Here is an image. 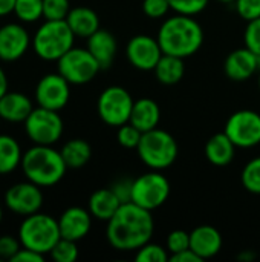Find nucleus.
I'll return each instance as SVG.
<instances>
[{
  "mask_svg": "<svg viewBox=\"0 0 260 262\" xmlns=\"http://www.w3.org/2000/svg\"><path fill=\"white\" fill-rule=\"evenodd\" d=\"M153 230L155 221L152 212L130 201L121 204L116 213L107 221L106 238L113 249L130 252L150 243Z\"/></svg>",
  "mask_w": 260,
  "mask_h": 262,
  "instance_id": "obj_1",
  "label": "nucleus"
},
{
  "mask_svg": "<svg viewBox=\"0 0 260 262\" xmlns=\"http://www.w3.org/2000/svg\"><path fill=\"white\" fill-rule=\"evenodd\" d=\"M158 41L164 54L187 58L201 49L204 31L193 15L176 14L161 25Z\"/></svg>",
  "mask_w": 260,
  "mask_h": 262,
  "instance_id": "obj_2",
  "label": "nucleus"
},
{
  "mask_svg": "<svg viewBox=\"0 0 260 262\" xmlns=\"http://www.w3.org/2000/svg\"><path fill=\"white\" fill-rule=\"evenodd\" d=\"M26 180L40 187H52L60 183L67 170V166L60 150L52 146L34 144L23 152L20 164Z\"/></svg>",
  "mask_w": 260,
  "mask_h": 262,
  "instance_id": "obj_3",
  "label": "nucleus"
},
{
  "mask_svg": "<svg viewBox=\"0 0 260 262\" xmlns=\"http://www.w3.org/2000/svg\"><path fill=\"white\" fill-rule=\"evenodd\" d=\"M75 34L66 20H46L32 37V49L44 61H58L74 48Z\"/></svg>",
  "mask_w": 260,
  "mask_h": 262,
  "instance_id": "obj_4",
  "label": "nucleus"
},
{
  "mask_svg": "<svg viewBox=\"0 0 260 262\" xmlns=\"http://www.w3.org/2000/svg\"><path fill=\"white\" fill-rule=\"evenodd\" d=\"M61 238L58 221L46 213H32L25 216L18 227V239L21 247L37 253L48 255Z\"/></svg>",
  "mask_w": 260,
  "mask_h": 262,
  "instance_id": "obj_5",
  "label": "nucleus"
},
{
  "mask_svg": "<svg viewBox=\"0 0 260 262\" xmlns=\"http://www.w3.org/2000/svg\"><path fill=\"white\" fill-rule=\"evenodd\" d=\"M136 150L141 161L153 170L170 167L176 161L179 152L175 137L159 127L144 132Z\"/></svg>",
  "mask_w": 260,
  "mask_h": 262,
  "instance_id": "obj_6",
  "label": "nucleus"
},
{
  "mask_svg": "<svg viewBox=\"0 0 260 262\" xmlns=\"http://www.w3.org/2000/svg\"><path fill=\"white\" fill-rule=\"evenodd\" d=\"M25 132L34 144L52 146L63 135V120L58 111L38 106L25 120Z\"/></svg>",
  "mask_w": 260,
  "mask_h": 262,
  "instance_id": "obj_7",
  "label": "nucleus"
},
{
  "mask_svg": "<svg viewBox=\"0 0 260 262\" xmlns=\"http://www.w3.org/2000/svg\"><path fill=\"white\" fill-rule=\"evenodd\" d=\"M133 103L135 101L127 89L123 86H109L98 97V115L106 124L120 127L129 123Z\"/></svg>",
  "mask_w": 260,
  "mask_h": 262,
  "instance_id": "obj_8",
  "label": "nucleus"
},
{
  "mask_svg": "<svg viewBox=\"0 0 260 262\" xmlns=\"http://www.w3.org/2000/svg\"><path fill=\"white\" fill-rule=\"evenodd\" d=\"M170 196V183L158 170L147 172L136 180H133L132 187V203L136 206L155 210L161 207Z\"/></svg>",
  "mask_w": 260,
  "mask_h": 262,
  "instance_id": "obj_9",
  "label": "nucleus"
},
{
  "mask_svg": "<svg viewBox=\"0 0 260 262\" xmlns=\"http://www.w3.org/2000/svg\"><path fill=\"white\" fill-rule=\"evenodd\" d=\"M57 64L58 72L70 84H86L101 71L98 61L87 48H70Z\"/></svg>",
  "mask_w": 260,
  "mask_h": 262,
  "instance_id": "obj_10",
  "label": "nucleus"
},
{
  "mask_svg": "<svg viewBox=\"0 0 260 262\" xmlns=\"http://www.w3.org/2000/svg\"><path fill=\"white\" fill-rule=\"evenodd\" d=\"M236 147L250 149L260 144V114L256 111H238L225 123L224 130Z\"/></svg>",
  "mask_w": 260,
  "mask_h": 262,
  "instance_id": "obj_11",
  "label": "nucleus"
},
{
  "mask_svg": "<svg viewBox=\"0 0 260 262\" xmlns=\"http://www.w3.org/2000/svg\"><path fill=\"white\" fill-rule=\"evenodd\" d=\"M5 206L9 212L18 216H29L40 212L43 206L41 187L26 180L11 186L5 193Z\"/></svg>",
  "mask_w": 260,
  "mask_h": 262,
  "instance_id": "obj_12",
  "label": "nucleus"
},
{
  "mask_svg": "<svg viewBox=\"0 0 260 262\" xmlns=\"http://www.w3.org/2000/svg\"><path fill=\"white\" fill-rule=\"evenodd\" d=\"M70 98V83L60 74L43 75L35 86V101L38 106L61 111Z\"/></svg>",
  "mask_w": 260,
  "mask_h": 262,
  "instance_id": "obj_13",
  "label": "nucleus"
},
{
  "mask_svg": "<svg viewBox=\"0 0 260 262\" xmlns=\"http://www.w3.org/2000/svg\"><path fill=\"white\" fill-rule=\"evenodd\" d=\"M126 54L133 68L139 71H153L164 52L159 46L158 38L139 34L130 38Z\"/></svg>",
  "mask_w": 260,
  "mask_h": 262,
  "instance_id": "obj_14",
  "label": "nucleus"
},
{
  "mask_svg": "<svg viewBox=\"0 0 260 262\" xmlns=\"http://www.w3.org/2000/svg\"><path fill=\"white\" fill-rule=\"evenodd\" d=\"M31 37L20 23H6L0 26V60L15 61L21 58L31 46Z\"/></svg>",
  "mask_w": 260,
  "mask_h": 262,
  "instance_id": "obj_15",
  "label": "nucleus"
},
{
  "mask_svg": "<svg viewBox=\"0 0 260 262\" xmlns=\"http://www.w3.org/2000/svg\"><path fill=\"white\" fill-rule=\"evenodd\" d=\"M225 74L233 81H245L260 69V57L247 46L228 54L225 60Z\"/></svg>",
  "mask_w": 260,
  "mask_h": 262,
  "instance_id": "obj_16",
  "label": "nucleus"
},
{
  "mask_svg": "<svg viewBox=\"0 0 260 262\" xmlns=\"http://www.w3.org/2000/svg\"><path fill=\"white\" fill-rule=\"evenodd\" d=\"M58 227L61 238L78 243L90 232L92 215L83 207H69L58 218Z\"/></svg>",
  "mask_w": 260,
  "mask_h": 262,
  "instance_id": "obj_17",
  "label": "nucleus"
},
{
  "mask_svg": "<svg viewBox=\"0 0 260 262\" xmlns=\"http://www.w3.org/2000/svg\"><path fill=\"white\" fill-rule=\"evenodd\" d=\"M190 249L202 261L215 258L222 249V235L213 226H199L190 233Z\"/></svg>",
  "mask_w": 260,
  "mask_h": 262,
  "instance_id": "obj_18",
  "label": "nucleus"
},
{
  "mask_svg": "<svg viewBox=\"0 0 260 262\" xmlns=\"http://www.w3.org/2000/svg\"><path fill=\"white\" fill-rule=\"evenodd\" d=\"M87 49L95 57L101 69H109L116 55V38L109 31L100 28L87 37Z\"/></svg>",
  "mask_w": 260,
  "mask_h": 262,
  "instance_id": "obj_19",
  "label": "nucleus"
},
{
  "mask_svg": "<svg viewBox=\"0 0 260 262\" xmlns=\"http://www.w3.org/2000/svg\"><path fill=\"white\" fill-rule=\"evenodd\" d=\"M34 106L29 97L21 92H6L0 98V118L8 123H25Z\"/></svg>",
  "mask_w": 260,
  "mask_h": 262,
  "instance_id": "obj_20",
  "label": "nucleus"
},
{
  "mask_svg": "<svg viewBox=\"0 0 260 262\" xmlns=\"http://www.w3.org/2000/svg\"><path fill=\"white\" fill-rule=\"evenodd\" d=\"M161 121V107L152 98H139L133 103L129 123H132L143 134L156 129Z\"/></svg>",
  "mask_w": 260,
  "mask_h": 262,
  "instance_id": "obj_21",
  "label": "nucleus"
},
{
  "mask_svg": "<svg viewBox=\"0 0 260 262\" xmlns=\"http://www.w3.org/2000/svg\"><path fill=\"white\" fill-rule=\"evenodd\" d=\"M205 157L216 167L228 166L236 155V144L225 132L215 134L205 144Z\"/></svg>",
  "mask_w": 260,
  "mask_h": 262,
  "instance_id": "obj_22",
  "label": "nucleus"
},
{
  "mask_svg": "<svg viewBox=\"0 0 260 262\" xmlns=\"http://www.w3.org/2000/svg\"><path fill=\"white\" fill-rule=\"evenodd\" d=\"M66 21L69 25V28L72 29V32L75 34V37H83L87 38L90 37L95 31L100 29V17L98 14L87 8V6H77V8H70Z\"/></svg>",
  "mask_w": 260,
  "mask_h": 262,
  "instance_id": "obj_23",
  "label": "nucleus"
},
{
  "mask_svg": "<svg viewBox=\"0 0 260 262\" xmlns=\"http://www.w3.org/2000/svg\"><path fill=\"white\" fill-rule=\"evenodd\" d=\"M121 207V201L112 189H98L89 198V212L93 218L109 221Z\"/></svg>",
  "mask_w": 260,
  "mask_h": 262,
  "instance_id": "obj_24",
  "label": "nucleus"
},
{
  "mask_svg": "<svg viewBox=\"0 0 260 262\" xmlns=\"http://www.w3.org/2000/svg\"><path fill=\"white\" fill-rule=\"evenodd\" d=\"M153 71H155V75L159 83L167 84V86L176 84L182 80V77L185 74L184 58L162 54V57L159 58V61Z\"/></svg>",
  "mask_w": 260,
  "mask_h": 262,
  "instance_id": "obj_25",
  "label": "nucleus"
},
{
  "mask_svg": "<svg viewBox=\"0 0 260 262\" xmlns=\"http://www.w3.org/2000/svg\"><path fill=\"white\" fill-rule=\"evenodd\" d=\"M61 157L67 166V169H81L84 167L90 157H92V147L86 140L81 138H74L69 140L63 147H61Z\"/></svg>",
  "mask_w": 260,
  "mask_h": 262,
  "instance_id": "obj_26",
  "label": "nucleus"
},
{
  "mask_svg": "<svg viewBox=\"0 0 260 262\" xmlns=\"http://www.w3.org/2000/svg\"><path fill=\"white\" fill-rule=\"evenodd\" d=\"M23 152L18 141L11 135H0V175L14 172L21 164Z\"/></svg>",
  "mask_w": 260,
  "mask_h": 262,
  "instance_id": "obj_27",
  "label": "nucleus"
},
{
  "mask_svg": "<svg viewBox=\"0 0 260 262\" xmlns=\"http://www.w3.org/2000/svg\"><path fill=\"white\" fill-rule=\"evenodd\" d=\"M14 14L23 23H34L43 17V0H17Z\"/></svg>",
  "mask_w": 260,
  "mask_h": 262,
  "instance_id": "obj_28",
  "label": "nucleus"
},
{
  "mask_svg": "<svg viewBox=\"0 0 260 262\" xmlns=\"http://www.w3.org/2000/svg\"><path fill=\"white\" fill-rule=\"evenodd\" d=\"M242 186L254 195H260V157L251 160L241 173Z\"/></svg>",
  "mask_w": 260,
  "mask_h": 262,
  "instance_id": "obj_29",
  "label": "nucleus"
},
{
  "mask_svg": "<svg viewBox=\"0 0 260 262\" xmlns=\"http://www.w3.org/2000/svg\"><path fill=\"white\" fill-rule=\"evenodd\" d=\"M51 258L55 262H75L78 258L77 241H70L66 238H60L58 243L49 252Z\"/></svg>",
  "mask_w": 260,
  "mask_h": 262,
  "instance_id": "obj_30",
  "label": "nucleus"
},
{
  "mask_svg": "<svg viewBox=\"0 0 260 262\" xmlns=\"http://www.w3.org/2000/svg\"><path fill=\"white\" fill-rule=\"evenodd\" d=\"M135 261L138 262H167L170 261V253L162 246L147 243L141 249H138V253L135 256Z\"/></svg>",
  "mask_w": 260,
  "mask_h": 262,
  "instance_id": "obj_31",
  "label": "nucleus"
},
{
  "mask_svg": "<svg viewBox=\"0 0 260 262\" xmlns=\"http://www.w3.org/2000/svg\"><path fill=\"white\" fill-rule=\"evenodd\" d=\"M70 11L69 0H43L44 20H66Z\"/></svg>",
  "mask_w": 260,
  "mask_h": 262,
  "instance_id": "obj_32",
  "label": "nucleus"
},
{
  "mask_svg": "<svg viewBox=\"0 0 260 262\" xmlns=\"http://www.w3.org/2000/svg\"><path fill=\"white\" fill-rule=\"evenodd\" d=\"M141 137H143V132L136 129L132 123H126L118 127L116 140L126 149H136L141 141Z\"/></svg>",
  "mask_w": 260,
  "mask_h": 262,
  "instance_id": "obj_33",
  "label": "nucleus"
},
{
  "mask_svg": "<svg viewBox=\"0 0 260 262\" xmlns=\"http://www.w3.org/2000/svg\"><path fill=\"white\" fill-rule=\"evenodd\" d=\"M169 3L176 14L196 15L207 8L208 0H169Z\"/></svg>",
  "mask_w": 260,
  "mask_h": 262,
  "instance_id": "obj_34",
  "label": "nucleus"
},
{
  "mask_svg": "<svg viewBox=\"0 0 260 262\" xmlns=\"http://www.w3.org/2000/svg\"><path fill=\"white\" fill-rule=\"evenodd\" d=\"M166 249L169 250L170 256L190 249V233L185 230H173L167 236V247Z\"/></svg>",
  "mask_w": 260,
  "mask_h": 262,
  "instance_id": "obj_35",
  "label": "nucleus"
},
{
  "mask_svg": "<svg viewBox=\"0 0 260 262\" xmlns=\"http://www.w3.org/2000/svg\"><path fill=\"white\" fill-rule=\"evenodd\" d=\"M245 46L260 57V17L248 21L245 34H244Z\"/></svg>",
  "mask_w": 260,
  "mask_h": 262,
  "instance_id": "obj_36",
  "label": "nucleus"
},
{
  "mask_svg": "<svg viewBox=\"0 0 260 262\" xmlns=\"http://www.w3.org/2000/svg\"><path fill=\"white\" fill-rule=\"evenodd\" d=\"M238 14L245 20L251 21L260 17V0H234Z\"/></svg>",
  "mask_w": 260,
  "mask_h": 262,
  "instance_id": "obj_37",
  "label": "nucleus"
},
{
  "mask_svg": "<svg viewBox=\"0 0 260 262\" xmlns=\"http://www.w3.org/2000/svg\"><path fill=\"white\" fill-rule=\"evenodd\" d=\"M20 249H21V243L18 238H15L12 235L0 236V259L12 261V258L18 253Z\"/></svg>",
  "mask_w": 260,
  "mask_h": 262,
  "instance_id": "obj_38",
  "label": "nucleus"
},
{
  "mask_svg": "<svg viewBox=\"0 0 260 262\" xmlns=\"http://www.w3.org/2000/svg\"><path fill=\"white\" fill-rule=\"evenodd\" d=\"M172 9L169 0H144L143 11L150 18H161Z\"/></svg>",
  "mask_w": 260,
  "mask_h": 262,
  "instance_id": "obj_39",
  "label": "nucleus"
},
{
  "mask_svg": "<svg viewBox=\"0 0 260 262\" xmlns=\"http://www.w3.org/2000/svg\"><path fill=\"white\" fill-rule=\"evenodd\" d=\"M132 187H133V181L129 178H126V180L123 178L112 186V190L115 192V195L118 196L121 204H124V203L132 201Z\"/></svg>",
  "mask_w": 260,
  "mask_h": 262,
  "instance_id": "obj_40",
  "label": "nucleus"
},
{
  "mask_svg": "<svg viewBox=\"0 0 260 262\" xmlns=\"http://www.w3.org/2000/svg\"><path fill=\"white\" fill-rule=\"evenodd\" d=\"M44 259V255L37 253L31 249H25L21 247L18 250V253L12 258V262H41Z\"/></svg>",
  "mask_w": 260,
  "mask_h": 262,
  "instance_id": "obj_41",
  "label": "nucleus"
},
{
  "mask_svg": "<svg viewBox=\"0 0 260 262\" xmlns=\"http://www.w3.org/2000/svg\"><path fill=\"white\" fill-rule=\"evenodd\" d=\"M170 261L172 262H202V259L192 250V249H187L184 252H179L176 255H172L170 256Z\"/></svg>",
  "mask_w": 260,
  "mask_h": 262,
  "instance_id": "obj_42",
  "label": "nucleus"
},
{
  "mask_svg": "<svg viewBox=\"0 0 260 262\" xmlns=\"http://www.w3.org/2000/svg\"><path fill=\"white\" fill-rule=\"evenodd\" d=\"M17 0H0V17H5L11 12H14Z\"/></svg>",
  "mask_w": 260,
  "mask_h": 262,
  "instance_id": "obj_43",
  "label": "nucleus"
},
{
  "mask_svg": "<svg viewBox=\"0 0 260 262\" xmlns=\"http://www.w3.org/2000/svg\"><path fill=\"white\" fill-rule=\"evenodd\" d=\"M8 92V77L5 74V71L0 68V98Z\"/></svg>",
  "mask_w": 260,
  "mask_h": 262,
  "instance_id": "obj_44",
  "label": "nucleus"
},
{
  "mask_svg": "<svg viewBox=\"0 0 260 262\" xmlns=\"http://www.w3.org/2000/svg\"><path fill=\"white\" fill-rule=\"evenodd\" d=\"M239 259L241 261H247V262H251L256 259V253L253 252V250H244L241 255H239Z\"/></svg>",
  "mask_w": 260,
  "mask_h": 262,
  "instance_id": "obj_45",
  "label": "nucleus"
},
{
  "mask_svg": "<svg viewBox=\"0 0 260 262\" xmlns=\"http://www.w3.org/2000/svg\"><path fill=\"white\" fill-rule=\"evenodd\" d=\"M2 220H3V210H2V206H0V224H2Z\"/></svg>",
  "mask_w": 260,
  "mask_h": 262,
  "instance_id": "obj_46",
  "label": "nucleus"
},
{
  "mask_svg": "<svg viewBox=\"0 0 260 262\" xmlns=\"http://www.w3.org/2000/svg\"><path fill=\"white\" fill-rule=\"evenodd\" d=\"M219 2H224V3H234V0H219Z\"/></svg>",
  "mask_w": 260,
  "mask_h": 262,
  "instance_id": "obj_47",
  "label": "nucleus"
},
{
  "mask_svg": "<svg viewBox=\"0 0 260 262\" xmlns=\"http://www.w3.org/2000/svg\"><path fill=\"white\" fill-rule=\"evenodd\" d=\"M259 89H260V72H259Z\"/></svg>",
  "mask_w": 260,
  "mask_h": 262,
  "instance_id": "obj_48",
  "label": "nucleus"
},
{
  "mask_svg": "<svg viewBox=\"0 0 260 262\" xmlns=\"http://www.w3.org/2000/svg\"><path fill=\"white\" fill-rule=\"evenodd\" d=\"M0 121H2V118H0Z\"/></svg>",
  "mask_w": 260,
  "mask_h": 262,
  "instance_id": "obj_49",
  "label": "nucleus"
}]
</instances>
